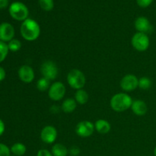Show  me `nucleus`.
<instances>
[{"label": "nucleus", "instance_id": "nucleus-1", "mask_svg": "<svg viewBox=\"0 0 156 156\" xmlns=\"http://www.w3.org/2000/svg\"><path fill=\"white\" fill-rule=\"evenodd\" d=\"M21 34L27 41H36L41 34V27L35 20L27 18L22 22L20 28Z\"/></svg>", "mask_w": 156, "mask_h": 156}, {"label": "nucleus", "instance_id": "nucleus-2", "mask_svg": "<svg viewBox=\"0 0 156 156\" xmlns=\"http://www.w3.org/2000/svg\"><path fill=\"white\" fill-rule=\"evenodd\" d=\"M133 99L126 93H117L111 99V107L117 112H123L131 108Z\"/></svg>", "mask_w": 156, "mask_h": 156}, {"label": "nucleus", "instance_id": "nucleus-3", "mask_svg": "<svg viewBox=\"0 0 156 156\" xmlns=\"http://www.w3.org/2000/svg\"><path fill=\"white\" fill-rule=\"evenodd\" d=\"M67 82L69 86L73 89H82L86 83V79L81 70L74 69L69 71L67 75Z\"/></svg>", "mask_w": 156, "mask_h": 156}, {"label": "nucleus", "instance_id": "nucleus-4", "mask_svg": "<svg viewBox=\"0 0 156 156\" xmlns=\"http://www.w3.org/2000/svg\"><path fill=\"white\" fill-rule=\"evenodd\" d=\"M9 14L13 19L24 21L28 18L29 11L27 6L21 2H15L9 6Z\"/></svg>", "mask_w": 156, "mask_h": 156}, {"label": "nucleus", "instance_id": "nucleus-5", "mask_svg": "<svg viewBox=\"0 0 156 156\" xmlns=\"http://www.w3.org/2000/svg\"><path fill=\"white\" fill-rule=\"evenodd\" d=\"M131 44L133 48L137 51H146L150 45V40L146 34L137 32L133 36Z\"/></svg>", "mask_w": 156, "mask_h": 156}, {"label": "nucleus", "instance_id": "nucleus-6", "mask_svg": "<svg viewBox=\"0 0 156 156\" xmlns=\"http://www.w3.org/2000/svg\"><path fill=\"white\" fill-rule=\"evenodd\" d=\"M41 73L43 77L52 81L56 79L59 73L57 65L51 60H46L41 64Z\"/></svg>", "mask_w": 156, "mask_h": 156}, {"label": "nucleus", "instance_id": "nucleus-7", "mask_svg": "<svg viewBox=\"0 0 156 156\" xmlns=\"http://www.w3.org/2000/svg\"><path fill=\"white\" fill-rule=\"evenodd\" d=\"M66 94V86L62 82H55L50 85L48 90V95L51 100L59 101Z\"/></svg>", "mask_w": 156, "mask_h": 156}, {"label": "nucleus", "instance_id": "nucleus-8", "mask_svg": "<svg viewBox=\"0 0 156 156\" xmlns=\"http://www.w3.org/2000/svg\"><path fill=\"white\" fill-rule=\"evenodd\" d=\"M94 129V124L88 120L80 121L76 126V134L83 138L89 137L92 135Z\"/></svg>", "mask_w": 156, "mask_h": 156}, {"label": "nucleus", "instance_id": "nucleus-9", "mask_svg": "<svg viewBox=\"0 0 156 156\" xmlns=\"http://www.w3.org/2000/svg\"><path fill=\"white\" fill-rule=\"evenodd\" d=\"M120 87L125 91H132L139 86V79L133 74L123 76L120 81Z\"/></svg>", "mask_w": 156, "mask_h": 156}, {"label": "nucleus", "instance_id": "nucleus-10", "mask_svg": "<svg viewBox=\"0 0 156 156\" xmlns=\"http://www.w3.org/2000/svg\"><path fill=\"white\" fill-rule=\"evenodd\" d=\"M15 28L8 22L0 24V41L3 42H9L14 39Z\"/></svg>", "mask_w": 156, "mask_h": 156}, {"label": "nucleus", "instance_id": "nucleus-11", "mask_svg": "<svg viewBox=\"0 0 156 156\" xmlns=\"http://www.w3.org/2000/svg\"><path fill=\"white\" fill-rule=\"evenodd\" d=\"M57 137V131L53 126H46L43 128L41 133V139L47 144H52L54 143Z\"/></svg>", "mask_w": 156, "mask_h": 156}, {"label": "nucleus", "instance_id": "nucleus-12", "mask_svg": "<svg viewBox=\"0 0 156 156\" xmlns=\"http://www.w3.org/2000/svg\"><path fill=\"white\" fill-rule=\"evenodd\" d=\"M18 74L20 80L24 83H30L33 82L35 77L34 69L27 65L21 66L18 69Z\"/></svg>", "mask_w": 156, "mask_h": 156}, {"label": "nucleus", "instance_id": "nucleus-13", "mask_svg": "<svg viewBox=\"0 0 156 156\" xmlns=\"http://www.w3.org/2000/svg\"><path fill=\"white\" fill-rule=\"evenodd\" d=\"M135 28L137 32L144 33L147 34L152 31V26L150 21L147 18L144 16H140L137 18L135 21Z\"/></svg>", "mask_w": 156, "mask_h": 156}, {"label": "nucleus", "instance_id": "nucleus-14", "mask_svg": "<svg viewBox=\"0 0 156 156\" xmlns=\"http://www.w3.org/2000/svg\"><path fill=\"white\" fill-rule=\"evenodd\" d=\"M133 112L137 116H144L147 113L148 107L146 102L143 100H135L133 101L131 105Z\"/></svg>", "mask_w": 156, "mask_h": 156}, {"label": "nucleus", "instance_id": "nucleus-15", "mask_svg": "<svg viewBox=\"0 0 156 156\" xmlns=\"http://www.w3.org/2000/svg\"><path fill=\"white\" fill-rule=\"evenodd\" d=\"M111 124L106 120L99 119L94 123V129L98 133L107 134L111 130Z\"/></svg>", "mask_w": 156, "mask_h": 156}, {"label": "nucleus", "instance_id": "nucleus-16", "mask_svg": "<svg viewBox=\"0 0 156 156\" xmlns=\"http://www.w3.org/2000/svg\"><path fill=\"white\" fill-rule=\"evenodd\" d=\"M76 107H77V102L75 99L67 98L62 102L61 108L63 112L72 113L76 109Z\"/></svg>", "mask_w": 156, "mask_h": 156}, {"label": "nucleus", "instance_id": "nucleus-17", "mask_svg": "<svg viewBox=\"0 0 156 156\" xmlns=\"http://www.w3.org/2000/svg\"><path fill=\"white\" fill-rule=\"evenodd\" d=\"M51 152L53 156H67L69 154V150L64 145L57 143L52 147Z\"/></svg>", "mask_w": 156, "mask_h": 156}, {"label": "nucleus", "instance_id": "nucleus-18", "mask_svg": "<svg viewBox=\"0 0 156 156\" xmlns=\"http://www.w3.org/2000/svg\"><path fill=\"white\" fill-rule=\"evenodd\" d=\"M88 94L84 89L77 90L75 94V100L79 105H85L88 101Z\"/></svg>", "mask_w": 156, "mask_h": 156}, {"label": "nucleus", "instance_id": "nucleus-19", "mask_svg": "<svg viewBox=\"0 0 156 156\" xmlns=\"http://www.w3.org/2000/svg\"><path fill=\"white\" fill-rule=\"evenodd\" d=\"M11 152L15 156H23L25 154L27 149L26 146L21 143H16L11 147Z\"/></svg>", "mask_w": 156, "mask_h": 156}, {"label": "nucleus", "instance_id": "nucleus-20", "mask_svg": "<svg viewBox=\"0 0 156 156\" xmlns=\"http://www.w3.org/2000/svg\"><path fill=\"white\" fill-rule=\"evenodd\" d=\"M50 87V81L46 78L42 77L37 82V88L40 91H46L49 90Z\"/></svg>", "mask_w": 156, "mask_h": 156}, {"label": "nucleus", "instance_id": "nucleus-21", "mask_svg": "<svg viewBox=\"0 0 156 156\" xmlns=\"http://www.w3.org/2000/svg\"><path fill=\"white\" fill-rule=\"evenodd\" d=\"M152 82L149 77L143 76L139 79V88L143 90H148L152 87Z\"/></svg>", "mask_w": 156, "mask_h": 156}, {"label": "nucleus", "instance_id": "nucleus-22", "mask_svg": "<svg viewBox=\"0 0 156 156\" xmlns=\"http://www.w3.org/2000/svg\"><path fill=\"white\" fill-rule=\"evenodd\" d=\"M9 49L5 42L0 41V63L6 59L9 53Z\"/></svg>", "mask_w": 156, "mask_h": 156}, {"label": "nucleus", "instance_id": "nucleus-23", "mask_svg": "<svg viewBox=\"0 0 156 156\" xmlns=\"http://www.w3.org/2000/svg\"><path fill=\"white\" fill-rule=\"evenodd\" d=\"M40 7L46 12H50L54 7L53 0H39Z\"/></svg>", "mask_w": 156, "mask_h": 156}, {"label": "nucleus", "instance_id": "nucleus-24", "mask_svg": "<svg viewBox=\"0 0 156 156\" xmlns=\"http://www.w3.org/2000/svg\"><path fill=\"white\" fill-rule=\"evenodd\" d=\"M8 47H9L10 51L17 52L21 48V43L19 40L13 39L9 41V44H8Z\"/></svg>", "mask_w": 156, "mask_h": 156}, {"label": "nucleus", "instance_id": "nucleus-25", "mask_svg": "<svg viewBox=\"0 0 156 156\" xmlns=\"http://www.w3.org/2000/svg\"><path fill=\"white\" fill-rule=\"evenodd\" d=\"M11 149L4 143H0V156H10Z\"/></svg>", "mask_w": 156, "mask_h": 156}, {"label": "nucleus", "instance_id": "nucleus-26", "mask_svg": "<svg viewBox=\"0 0 156 156\" xmlns=\"http://www.w3.org/2000/svg\"><path fill=\"white\" fill-rule=\"evenodd\" d=\"M153 0H136L137 5L141 8H147L152 4Z\"/></svg>", "mask_w": 156, "mask_h": 156}, {"label": "nucleus", "instance_id": "nucleus-27", "mask_svg": "<svg viewBox=\"0 0 156 156\" xmlns=\"http://www.w3.org/2000/svg\"><path fill=\"white\" fill-rule=\"evenodd\" d=\"M69 154L71 156H78L80 154V149L77 146H73L69 149Z\"/></svg>", "mask_w": 156, "mask_h": 156}, {"label": "nucleus", "instance_id": "nucleus-28", "mask_svg": "<svg viewBox=\"0 0 156 156\" xmlns=\"http://www.w3.org/2000/svg\"><path fill=\"white\" fill-rule=\"evenodd\" d=\"M37 156H53V154H52L51 152L47 150V149H40V150L38 151Z\"/></svg>", "mask_w": 156, "mask_h": 156}, {"label": "nucleus", "instance_id": "nucleus-29", "mask_svg": "<svg viewBox=\"0 0 156 156\" xmlns=\"http://www.w3.org/2000/svg\"><path fill=\"white\" fill-rule=\"evenodd\" d=\"M6 73H5V70L2 68V66H0V82L3 81L5 78Z\"/></svg>", "mask_w": 156, "mask_h": 156}, {"label": "nucleus", "instance_id": "nucleus-30", "mask_svg": "<svg viewBox=\"0 0 156 156\" xmlns=\"http://www.w3.org/2000/svg\"><path fill=\"white\" fill-rule=\"evenodd\" d=\"M9 5V0H0V9H5Z\"/></svg>", "mask_w": 156, "mask_h": 156}, {"label": "nucleus", "instance_id": "nucleus-31", "mask_svg": "<svg viewBox=\"0 0 156 156\" xmlns=\"http://www.w3.org/2000/svg\"><path fill=\"white\" fill-rule=\"evenodd\" d=\"M5 129V126L4 122H3L2 120L0 119V136L4 133Z\"/></svg>", "mask_w": 156, "mask_h": 156}, {"label": "nucleus", "instance_id": "nucleus-32", "mask_svg": "<svg viewBox=\"0 0 156 156\" xmlns=\"http://www.w3.org/2000/svg\"><path fill=\"white\" fill-rule=\"evenodd\" d=\"M154 155L156 156V146L155 147V149H154Z\"/></svg>", "mask_w": 156, "mask_h": 156}]
</instances>
